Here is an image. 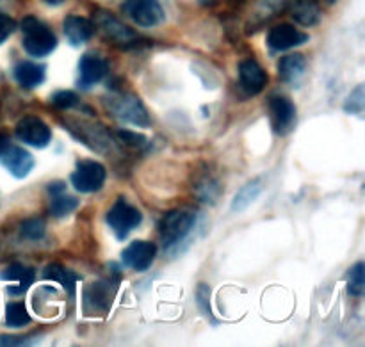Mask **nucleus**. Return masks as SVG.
I'll return each mask as SVG.
<instances>
[{
    "label": "nucleus",
    "mask_w": 365,
    "mask_h": 347,
    "mask_svg": "<svg viewBox=\"0 0 365 347\" xmlns=\"http://www.w3.org/2000/svg\"><path fill=\"white\" fill-rule=\"evenodd\" d=\"M24 32V48L32 57H45L57 46V38L52 29L36 16H25L21 20Z\"/></svg>",
    "instance_id": "obj_1"
},
{
    "label": "nucleus",
    "mask_w": 365,
    "mask_h": 347,
    "mask_svg": "<svg viewBox=\"0 0 365 347\" xmlns=\"http://www.w3.org/2000/svg\"><path fill=\"white\" fill-rule=\"evenodd\" d=\"M196 214L191 210H171L160 219L159 234L164 248H175L180 244L195 228Z\"/></svg>",
    "instance_id": "obj_2"
},
{
    "label": "nucleus",
    "mask_w": 365,
    "mask_h": 347,
    "mask_svg": "<svg viewBox=\"0 0 365 347\" xmlns=\"http://www.w3.org/2000/svg\"><path fill=\"white\" fill-rule=\"evenodd\" d=\"M106 219L110 230L114 232V235H116L120 241H123L132 230H135V228L141 224L143 214L141 210L135 209L134 205H130L123 196H120V198L114 202V205L110 207L109 212H107Z\"/></svg>",
    "instance_id": "obj_3"
},
{
    "label": "nucleus",
    "mask_w": 365,
    "mask_h": 347,
    "mask_svg": "<svg viewBox=\"0 0 365 347\" xmlns=\"http://www.w3.org/2000/svg\"><path fill=\"white\" fill-rule=\"evenodd\" d=\"M93 25L102 32L103 38H107L121 48H130V46L138 45L139 41L138 34L109 11H98L95 14V24Z\"/></svg>",
    "instance_id": "obj_4"
},
{
    "label": "nucleus",
    "mask_w": 365,
    "mask_h": 347,
    "mask_svg": "<svg viewBox=\"0 0 365 347\" xmlns=\"http://www.w3.org/2000/svg\"><path fill=\"white\" fill-rule=\"evenodd\" d=\"M109 110L114 118H118L123 123L138 125V127H150V116L146 113L141 100L134 95L116 96L109 102Z\"/></svg>",
    "instance_id": "obj_5"
},
{
    "label": "nucleus",
    "mask_w": 365,
    "mask_h": 347,
    "mask_svg": "<svg viewBox=\"0 0 365 347\" xmlns=\"http://www.w3.org/2000/svg\"><path fill=\"white\" fill-rule=\"evenodd\" d=\"M106 167L96 160H78L77 170L71 173V185L77 192H96L106 184Z\"/></svg>",
    "instance_id": "obj_6"
},
{
    "label": "nucleus",
    "mask_w": 365,
    "mask_h": 347,
    "mask_svg": "<svg viewBox=\"0 0 365 347\" xmlns=\"http://www.w3.org/2000/svg\"><path fill=\"white\" fill-rule=\"evenodd\" d=\"M121 11L141 27H157L164 21V9L159 0H125Z\"/></svg>",
    "instance_id": "obj_7"
},
{
    "label": "nucleus",
    "mask_w": 365,
    "mask_h": 347,
    "mask_svg": "<svg viewBox=\"0 0 365 347\" xmlns=\"http://www.w3.org/2000/svg\"><path fill=\"white\" fill-rule=\"evenodd\" d=\"M14 134L25 145L32 148H45L52 141V132L50 127L38 116H25L16 123Z\"/></svg>",
    "instance_id": "obj_8"
},
{
    "label": "nucleus",
    "mask_w": 365,
    "mask_h": 347,
    "mask_svg": "<svg viewBox=\"0 0 365 347\" xmlns=\"http://www.w3.org/2000/svg\"><path fill=\"white\" fill-rule=\"evenodd\" d=\"M118 281L100 280L91 284L84 291V310L86 314L107 312L110 309L114 294H116Z\"/></svg>",
    "instance_id": "obj_9"
},
{
    "label": "nucleus",
    "mask_w": 365,
    "mask_h": 347,
    "mask_svg": "<svg viewBox=\"0 0 365 347\" xmlns=\"http://www.w3.org/2000/svg\"><path fill=\"white\" fill-rule=\"evenodd\" d=\"M157 257V246L148 241H134L121 253V264L138 273H145L152 267Z\"/></svg>",
    "instance_id": "obj_10"
},
{
    "label": "nucleus",
    "mask_w": 365,
    "mask_h": 347,
    "mask_svg": "<svg viewBox=\"0 0 365 347\" xmlns=\"http://www.w3.org/2000/svg\"><path fill=\"white\" fill-rule=\"evenodd\" d=\"M0 164L13 175L14 178H25L34 167V157L27 150L14 146L11 143L0 148Z\"/></svg>",
    "instance_id": "obj_11"
},
{
    "label": "nucleus",
    "mask_w": 365,
    "mask_h": 347,
    "mask_svg": "<svg viewBox=\"0 0 365 347\" xmlns=\"http://www.w3.org/2000/svg\"><path fill=\"white\" fill-rule=\"evenodd\" d=\"M309 34L302 32L291 24L274 25L267 34V46L271 52H285V50L296 48L309 41Z\"/></svg>",
    "instance_id": "obj_12"
},
{
    "label": "nucleus",
    "mask_w": 365,
    "mask_h": 347,
    "mask_svg": "<svg viewBox=\"0 0 365 347\" xmlns=\"http://www.w3.org/2000/svg\"><path fill=\"white\" fill-rule=\"evenodd\" d=\"M269 110H271V123H273V130L278 135H285L294 128L296 123V107L287 96L274 95L269 100Z\"/></svg>",
    "instance_id": "obj_13"
},
{
    "label": "nucleus",
    "mask_w": 365,
    "mask_h": 347,
    "mask_svg": "<svg viewBox=\"0 0 365 347\" xmlns=\"http://www.w3.org/2000/svg\"><path fill=\"white\" fill-rule=\"evenodd\" d=\"M109 71L107 61L100 57L98 53H84L78 61V88L91 89L93 86L98 84Z\"/></svg>",
    "instance_id": "obj_14"
},
{
    "label": "nucleus",
    "mask_w": 365,
    "mask_h": 347,
    "mask_svg": "<svg viewBox=\"0 0 365 347\" xmlns=\"http://www.w3.org/2000/svg\"><path fill=\"white\" fill-rule=\"evenodd\" d=\"M239 82L246 95L255 96L267 86V73L257 61L245 59L239 64Z\"/></svg>",
    "instance_id": "obj_15"
},
{
    "label": "nucleus",
    "mask_w": 365,
    "mask_h": 347,
    "mask_svg": "<svg viewBox=\"0 0 365 347\" xmlns=\"http://www.w3.org/2000/svg\"><path fill=\"white\" fill-rule=\"evenodd\" d=\"M63 29L71 46L84 45L95 34V25H93V21H89L84 16H75V14L64 18Z\"/></svg>",
    "instance_id": "obj_16"
},
{
    "label": "nucleus",
    "mask_w": 365,
    "mask_h": 347,
    "mask_svg": "<svg viewBox=\"0 0 365 347\" xmlns=\"http://www.w3.org/2000/svg\"><path fill=\"white\" fill-rule=\"evenodd\" d=\"M14 81L25 89H34L45 82L46 71L43 64L31 63V61H20L13 70Z\"/></svg>",
    "instance_id": "obj_17"
},
{
    "label": "nucleus",
    "mask_w": 365,
    "mask_h": 347,
    "mask_svg": "<svg viewBox=\"0 0 365 347\" xmlns=\"http://www.w3.org/2000/svg\"><path fill=\"white\" fill-rule=\"evenodd\" d=\"M34 269L27 266H21V264H11L7 266L6 269L0 271V280H6V281H18L16 287H9L7 292L11 296H21L29 287L32 285L34 281Z\"/></svg>",
    "instance_id": "obj_18"
},
{
    "label": "nucleus",
    "mask_w": 365,
    "mask_h": 347,
    "mask_svg": "<svg viewBox=\"0 0 365 347\" xmlns=\"http://www.w3.org/2000/svg\"><path fill=\"white\" fill-rule=\"evenodd\" d=\"M307 71V59L302 53H287L278 61V77L287 84L302 81Z\"/></svg>",
    "instance_id": "obj_19"
},
{
    "label": "nucleus",
    "mask_w": 365,
    "mask_h": 347,
    "mask_svg": "<svg viewBox=\"0 0 365 347\" xmlns=\"http://www.w3.org/2000/svg\"><path fill=\"white\" fill-rule=\"evenodd\" d=\"M192 192L198 198V202L205 203V205H214L220 200L221 185L216 177H212L210 173H203L192 184Z\"/></svg>",
    "instance_id": "obj_20"
},
{
    "label": "nucleus",
    "mask_w": 365,
    "mask_h": 347,
    "mask_svg": "<svg viewBox=\"0 0 365 347\" xmlns=\"http://www.w3.org/2000/svg\"><path fill=\"white\" fill-rule=\"evenodd\" d=\"M264 191V182L260 178L257 180H250L248 184L242 185L237 191V195L232 200V212H242V210L248 209L252 203H255L259 200L260 192Z\"/></svg>",
    "instance_id": "obj_21"
},
{
    "label": "nucleus",
    "mask_w": 365,
    "mask_h": 347,
    "mask_svg": "<svg viewBox=\"0 0 365 347\" xmlns=\"http://www.w3.org/2000/svg\"><path fill=\"white\" fill-rule=\"evenodd\" d=\"M43 278L48 281H57L59 285H63L64 291L70 294V298L75 296V287H77L78 276L75 273H71L66 267L59 266V264H50L43 269Z\"/></svg>",
    "instance_id": "obj_22"
},
{
    "label": "nucleus",
    "mask_w": 365,
    "mask_h": 347,
    "mask_svg": "<svg viewBox=\"0 0 365 347\" xmlns=\"http://www.w3.org/2000/svg\"><path fill=\"white\" fill-rule=\"evenodd\" d=\"M292 18L305 27H314L321 21V9L312 0H298L291 9Z\"/></svg>",
    "instance_id": "obj_23"
},
{
    "label": "nucleus",
    "mask_w": 365,
    "mask_h": 347,
    "mask_svg": "<svg viewBox=\"0 0 365 347\" xmlns=\"http://www.w3.org/2000/svg\"><path fill=\"white\" fill-rule=\"evenodd\" d=\"M77 207H78V200L75 198V196L66 195V191L57 192V195H50V205H48L50 216L53 217L70 216Z\"/></svg>",
    "instance_id": "obj_24"
},
{
    "label": "nucleus",
    "mask_w": 365,
    "mask_h": 347,
    "mask_svg": "<svg viewBox=\"0 0 365 347\" xmlns=\"http://www.w3.org/2000/svg\"><path fill=\"white\" fill-rule=\"evenodd\" d=\"M31 323L27 309L21 301H13L6 306V326L21 328Z\"/></svg>",
    "instance_id": "obj_25"
},
{
    "label": "nucleus",
    "mask_w": 365,
    "mask_h": 347,
    "mask_svg": "<svg viewBox=\"0 0 365 347\" xmlns=\"http://www.w3.org/2000/svg\"><path fill=\"white\" fill-rule=\"evenodd\" d=\"M365 266L364 262L355 264L348 273V291L355 298H362L365 292Z\"/></svg>",
    "instance_id": "obj_26"
},
{
    "label": "nucleus",
    "mask_w": 365,
    "mask_h": 347,
    "mask_svg": "<svg viewBox=\"0 0 365 347\" xmlns=\"http://www.w3.org/2000/svg\"><path fill=\"white\" fill-rule=\"evenodd\" d=\"M46 227L39 217H31L20 224V235L25 241H41L45 237Z\"/></svg>",
    "instance_id": "obj_27"
},
{
    "label": "nucleus",
    "mask_w": 365,
    "mask_h": 347,
    "mask_svg": "<svg viewBox=\"0 0 365 347\" xmlns=\"http://www.w3.org/2000/svg\"><path fill=\"white\" fill-rule=\"evenodd\" d=\"M196 303H198V306H200V310H202L203 316L216 324L217 321L212 314V306H210V287L207 284H200L198 289H196Z\"/></svg>",
    "instance_id": "obj_28"
},
{
    "label": "nucleus",
    "mask_w": 365,
    "mask_h": 347,
    "mask_svg": "<svg viewBox=\"0 0 365 347\" xmlns=\"http://www.w3.org/2000/svg\"><path fill=\"white\" fill-rule=\"evenodd\" d=\"M50 102H52L57 109H63V110L73 109V107H77L78 103H81L78 102V96L75 95L73 91H66V89L53 93V95L50 96Z\"/></svg>",
    "instance_id": "obj_29"
},
{
    "label": "nucleus",
    "mask_w": 365,
    "mask_h": 347,
    "mask_svg": "<svg viewBox=\"0 0 365 347\" xmlns=\"http://www.w3.org/2000/svg\"><path fill=\"white\" fill-rule=\"evenodd\" d=\"M365 105V96H364V84L356 86L355 91H351V95L348 96L344 103V110L348 114H360L364 110Z\"/></svg>",
    "instance_id": "obj_30"
},
{
    "label": "nucleus",
    "mask_w": 365,
    "mask_h": 347,
    "mask_svg": "<svg viewBox=\"0 0 365 347\" xmlns=\"http://www.w3.org/2000/svg\"><path fill=\"white\" fill-rule=\"evenodd\" d=\"M116 135L120 138V141L123 145L130 146V148H143L146 145V138L145 135L138 134V132H132V130H118Z\"/></svg>",
    "instance_id": "obj_31"
},
{
    "label": "nucleus",
    "mask_w": 365,
    "mask_h": 347,
    "mask_svg": "<svg viewBox=\"0 0 365 347\" xmlns=\"http://www.w3.org/2000/svg\"><path fill=\"white\" fill-rule=\"evenodd\" d=\"M14 29H16V21L9 14L0 13V45L6 43V39L14 32Z\"/></svg>",
    "instance_id": "obj_32"
},
{
    "label": "nucleus",
    "mask_w": 365,
    "mask_h": 347,
    "mask_svg": "<svg viewBox=\"0 0 365 347\" xmlns=\"http://www.w3.org/2000/svg\"><path fill=\"white\" fill-rule=\"evenodd\" d=\"M32 337H0V346H29L34 344Z\"/></svg>",
    "instance_id": "obj_33"
},
{
    "label": "nucleus",
    "mask_w": 365,
    "mask_h": 347,
    "mask_svg": "<svg viewBox=\"0 0 365 347\" xmlns=\"http://www.w3.org/2000/svg\"><path fill=\"white\" fill-rule=\"evenodd\" d=\"M63 191H66V184H64V182L57 180V182H52V184L48 185L50 195H57V192H63Z\"/></svg>",
    "instance_id": "obj_34"
},
{
    "label": "nucleus",
    "mask_w": 365,
    "mask_h": 347,
    "mask_svg": "<svg viewBox=\"0 0 365 347\" xmlns=\"http://www.w3.org/2000/svg\"><path fill=\"white\" fill-rule=\"evenodd\" d=\"M45 4H48V6H61V4L64 2V0H43Z\"/></svg>",
    "instance_id": "obj_35"
},
{
    "label": "nucleus",
    "mask_w": 365,
    "mask_h": 347,
    "mask_svg": "<svg viewBox=\"0 0 365 347\" xmlns=\"http://www.w3.org/2000/svg\"><path fill=\"white\" fill-rule=\"evenodd\" d=\"M6 143H9V139H7V138H6V135H4V134H2V132H0V148H2V146H4V145H6Z\"/></svg>",
    "instance_id": "obj_36"
},
{
    "label": "nucleus",
    "mask_w": 365,
    "mask_h": 347,
    "mask_svg": "<svg viewBox=\"0 0 365 347\" xmlns=\"http://www.w3.org/2000/svg\"><path fill=\"white\" fill-rule=\"evenodd\" d=\"M232 2H237V0H232ZM239 2H242V0H239Z\"/></svg>",
    "instance_id": "obj_37"
}]
</instances>
